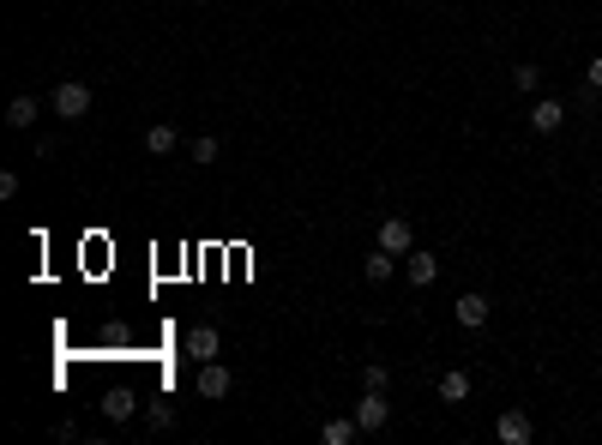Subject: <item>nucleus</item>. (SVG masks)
Masks as SVG:
<instances>
[{"instance_id": "f03ea898", "label": "nucleus", "mask_w": 602, "mask_h": 445, "mask_svg": "<svg viewBox=\"0 0 602 445\" xmlns=\"http://www.w3.org/2000/svg\"><path fill=\"white\" fill-rule=\"evenodd\" d=\"M385 415H392L385 392H368L362 403H355V428H362V433H380V428H385Z\"/></svg>"}, {"instance_id": "9b49d317", "label": "nucleus", "mask_w": 602, "mask_h": 445, "mask_svg": "<svg viewBox=\"0 0 602 445\" xmlns=\"http://www.w3.org/2000/svg\"><path fill=\"white\" fill-rule=\"evenodd\" d=\"M464 397H470V373H464V367L440 373V403H464Z\"/></svg>"}, {"instance_id": "0eeeda50", "label": "nucleus", "mask_w": 602, "mask_h": 445, "mask_svg": "<svg viewBox=\"0 0 602 445\" xmlns=\"http://www.w3.org/2000/svg\"><path fill=\"white\" fill-rule=\"evenodd\" d=\"M560 121H567V102H554V97H536L530 102V127L536 132H560Z\"/></svg>"}, {"instance_id": "39448f33", "label": "nucleus", "mask_w": 602, "mask_h": 445, "mask_svg": "<svg viewBox=\"0 0 602 445\" xmlns=\"http://www.w3.org/2000/svg\"><path fill=\"white\" fill-rule=\"evenodd\" d=\"M452 319H458L464 331H482L488 325V295H458L452 301Z\"/></svg>"}, {"instance_id": "2eb2a0df", "label": "nucleus", "mask_w": 602, "mask_h": 445, "mask_svg": "<svg viewBox=\"0 0 602 445\" xmlns=\"http://www.w3.org/2000/svg\"><path fill=\"white\" fill-rule=\"evenodd\" d=\"M175 145H181V139H175V127H150V132H145V150H150V157H169Z\"/></svg>"}, {"instance_id": "9d476101", "label": "nucleus", "mask_w": 602, "mask_h": 445, "mask_svg": "<svg viewBox=\"0 0 602 445\" xmlns=\"http://www.w3.org/2000/svg\"><path fill=\"white\" fill-rule=\"evenodd\" d=\"M392 271H398V253H385V247H374L368 259H362V277H368V283H385Z\"/></svg>"}, {"instance_id": "20e7f679", "label": "nucleus", "mask_w": 602, "mask_h": 445, "mask_svg": "<svg viewBox=\"0 0 602 445\" xmlns=\"http://www.w3.org/2000/svg\"><path fill=\"white\" fill-rule=\"evenodd\" d=\"M403 277L416 283V289H428V283L440 277V259H434V253H422V247H410V253H403Z\"/></svg>"}, {"instance_id": "6e6552de", "label": "nucleus", "mask_w": 602, "mask_h": 445, "mask_svg": "<svg viewBox=\"0 0 602 445\" xmlns=\"http://www.w3.org/2000/svg\"><path fill=\"white\" fill-rule=\"evenodd\" d=\"M218 349H223V337H218L211 325L187 331V355H193V362H218Z\"/></svg>"}, {"instance_id": "ddd939ff", "label": "nucleus", "mask_w": 602, "mask_h": 445, "mask_svg": "<svg viewBox=\"0 0 602 445\" xmlns=\"http://www.w3.org/2000/svg\"><path fill=\"white\" fill-rule=\"evenodd\" d=\"M6 127H18V132L36 127V97H13V102H6Z\"/></svg>"}, {"instance_id": "4468645a", "label": "nucleus", "mask_w": 602, "mask_h": 445, "mask_svg": "<svg viewBox=\"0 0 602 445\" xmlns=\"http://www.w3.org/2000/svg\"><path fill=\"white\" fill-rule=\"evenodd\" d=\"M133 410H139V397H133V392H109V397H102V415H109V421H127Z\"/></svg>"}, {"instance_id": "aec40b11", "label": "nucleus", "mask_w": 602, "mask_h": 445, "mask_svg": "<svg viewBox=\"0 0 602 445\" xmlns=\"http://www.w3.org/2000/svg\"><path fill=\"white\" fill-rule=\"evenodd\" d=\"M585 84H597V91H602V54H597V61L585 66Z\"/></svg>"}, {"instance_id": "423d86ee", "label": "nucleus", "mask_w": 602, "mask_h": 445, "mask_svg": "<svg viewBox=\"0 0 602 445\" xmlns=\"http://www.w3.org/2000/svg\"><path fill=\"white\" fill-rule=\"evenodd\" d=\"M380 247H385V253H398V259L416 247V235H410V223H403V217H385V223H380Z\"/></svg>"}, {"instance_id": "7ed1b4c3", "label": "nucleus", "mask_w": 602, "mask_h": 445, "mask_svg": "<svg viewBox=\"0 0 602 445\" xmlns=\"http://www.w3.org/2000/svg\"><path fill=\"white\" fill-rule=\"evenodd\" d=\"M494 433H500V445H530L536 440V428H530V415H524V410H506L500 421H494Z\"/></svg>"}, {"instance_id": "dca6fc26", "label": "nucleus", "mask_w": 602, "mask_h": 445, "mask_svg": "<svg viewBox=\"0 0 602 445\" xmlns=\"http://www.w3.org/2000/svg\"><path fill=\"white\" fill-rule=\"evenodd\" d=\"M362 385H368V392H385V385H392V367L368 362V367H362Z\"/></svg>"}, {"instance_id": "6ab92c4d", "label": "nucleus", "mask_w": 602, "mask_h": 445, "mask_svg": "<svg viewBox=\"0 0 602 445\" xmlns=\"http://www.w3.org/2000/svg\"><path fill=\"white\" fill-rule=\"evenodd\" d=\"M193 163H218V139H193Z\"/></svg>"}, {"instance_id": "f8f14e48", "label": "nucleus", "mask_w": 602, "mask_h": 445, "mask_svg": "<svg viewBox=\"0 0 602 445\" xmlns=\"http://www.w3.org/2000/svg\"><path fill=\"white\" fill-rule=\"evenodd\" d=\"M355 433H362V428H355V415H332V421L319 428V440H325V445H350Z\"/></svg>"}, {"instance_id": "1a4fd4ad", "label": "nucleus", "mask_w": 602, "mask_h": 445, "mask_svg": "<svg viewBox=\"0 0 602 445\" xmlns=\"http://www.w3.org/2000/svg\"><path fill=\"white\" fill-rule=\"evenodd\" d=\"M199 397H229V367L223 362H199Z\"/></svg>"}, {"instance_id": "f3484780", "label": "nucleus", "mask_w": 602, "mask_h": 445, "mask_svg": "<svg viewBox=\"0 0 602 445\" xmlns=\"http://www.w3.org/2000/svg\"><path fill=\"white\" fill-rule=\"evenodd\" d=\"M512 84H519V97H530L536 84H542V73L536 66H512Z\"/></svg>"}, {"instance_id": "a211bd4d", "label": "nucleus", "mask_w": 602, "mask_h": 445, "mask_svg": "<svg viewBox=\"0 0 602 445\" xmlns=\"http://www.w3.org/2000/svg\"><path fill=\"white\" fill-rule=\"evenodd\" d=\"M145 421H150V428H175V410H169V403H150Z\"/></svg>"}, {"instance_id": "f257e3e1", "label": "nucleus", "mask_w": 602, "mask_h": 445, "mask_svg": "<svg viewBox=\"0 0 602 445\" xmlns=\"http://www.w3.org/2000/svg\"><path fill=\"white\" fill-rule=\"evenodd\" d=\"M54 115H61V121H84V115H91V84L67 79L61 91H54Z\"/></svg>"}]
</instances>
